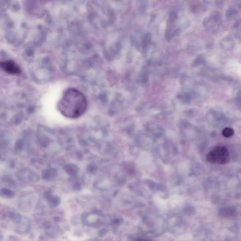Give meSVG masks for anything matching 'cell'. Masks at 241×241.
Segmentation results:
<instances>
[{"label":"cell","instance_id":"cell-6","mask_svg":"<svg viewBox=\"0 0 241 241\" xmlns=\"http://www.w3.org/2000/svg\"><path fill=\"white\" fill-rule=\"evenodd\" d=\"M23 142L22 141L19 140L17 142H16L15 145V148L17 151H20L21 150L23 147Z\"/></svg>","mask_w":241,"mask_h":241},{"label":"cell","instance_id":"cell-7","mask_svg":"<svg viewBox=\"0 0 241 241\" xmlns=\"http://www.w3.org/2000/svg\"><path fill=\"white\" fill-rule=\"evenodd\" d=\"M22 119L21 117H14L12 119V122L15 124H18L21 122Z\"/></svg>","mask_w":241,"mask_h":241},{"label":"cell","instance_id":"cell-5","mask_svg":"<svg viewBox=\"0 0 241 241\" xmlns=\"http://www.w3.org/2000/svg\"><path fill=\"white\" fill-rule=\"evenodd\" d=\"M222 134L225 138H230L234 135V130L231 128L226 127L222 130Z\"/></svg>","mask_w":241,"mask_h":241},{"label":"cell","instance_id":"cell-2","mask_svg":"<svg viewBox=\"0 0 241 241\" xmlns=\"http://www.w3.org/2000/svg\"><path fill=\"white\" fill-rule=\"evenodd\" d=\"M206 158L210 163L227 164L230 161V153L225 146H217L208 153Z\"/></svg>","mask_w":241,"mask_h":241},{"label":"cell","instance_id":"cell-1","mask_svg":"<svg viewBox=\"0 0 241 241\" xmlns=\"http://www.w3.org/2000/svg\"><path fill=\"white\" fill-rule=\"evenodd\" d=\"M87 100L82 92L77 89L70 88L64 92L60 99L58 108L66 117L76 119L85 112Z\"/></svg>","mask_w":241,"mask_h":241},{"label":"cell","instance_id":"cell-4","mask_svg":"<svg viewBox=\"0 0 241 241\" xmlns=\"http://www.w3.org/2000/svg\"><path fill=\"white\" fill-rule=\"evenodd\" d=\"M0 195L5 198H12L14 195V193L11 190L7 188H2L0 190Z\"/></svg>","mask_w":241,"mask_h":241},{"label":"cell","instance_id":"cell-3","mask_svg":"<svg viewBox=\"0 0 241 241\" xmlns=\"http://www.w3.org/2000/svg\"><path fill=\"white\" fill-rule=\"evenodd\" d=\"M0 67L6 73L11 75H18L21 73L19 66L12 60H5L0 62Z\"/></svg>","mask_w":241,"mask_h":241}]
</instances>
